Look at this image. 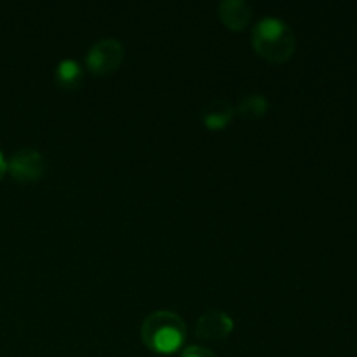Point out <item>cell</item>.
Segmentation results:
<instances>
[{
	"mask_svg": "<svg viewBox=\"0 0 357 357\" xmlns=\"http://www.w3.org/2000/svg\"><path fill=\"white\" fill-rule=\"evenodd\" d=\"M268 110V101L264 94H250V96L244 98L243 101L237 107L239 115H243L248 121H257L261 119Z\"/></svg>",
	"mask_w": 357,
	"mask_h": 357,
	"instance_id": "cell-9",
	"label": "cell"
},
{
	"mask_svg": "<svg viewBox=\"0 0 357 357\" xmlns=\"http://www.w3.org/2000/svg\"><path fill=\"white\" fill-rule=\"evenodd\" d=\"M187 338V326L178 314L157 310L150 314L142 326V340L157 354H174Z\"/></svg>",
	"mask_w": 357,
	"mask_h": 357,
	"instance_id": "cell-1",
	"label": "cell"
},
{
	"mask_svg": "<svg viewBox=\"0 0 357 357\" xmlns=\"http://www.w3.org/2000/svg\"><path fill=\"white\" fill-rule=\"evenodd\" d=\"M82 66L72 58H65L56 66V82L65 89H75L82 82Z\"/></svg>",
	"mask_w": 357,
	"mask_h": 357,
	"instance_id": "cell-8",
	"label": "cell"
},
{
	"mask_svg": "<svg viewBox=\"0 0 357 357\" xmlns=\"http://www.w3.org/2000/svg\"><path fill=\"white\" fill-rule=\"evenodd\" d=\"M220 20L230 30H244L250 24L253 10L243 0H223L218 7Z\"/></svg>",
	"mask_w": 357,
	"mask_h": 357,
	"instance_id": "cell-6",
	"label": "cell"
},
{
	"mask_svg": "<svg viewBox=\"0 0 357 357\" xmlns=\"http://www.w3.org/2000/svg\"><path fill=\"white\" fill-rule=\"evenodd\" d=\"M124 61V47L117 38H103L93 44L86 58L87 68L94 75H108Z\"/></svg>",
	"mask_w": 357,
	"mask_h": 357,
	"instance_id": "cell-3",
	"label": "cell"
},
{
	"mask_svg": "<svg viewBox=\"0 0 357 357\" xmlns=\"http://www.w3.org/2000/svg\"><path fill=\"white\" fill-rule=\"evenodd\" d=\"M253 47L261 58L272 63L288 61L296 49L291 26L279 17L267 16L253 28Z\"/></svg>",
	"mask_w": 357,
	"mask_h": 357,
	"instance_id": "cell-2",
	"label": "cell"
},
{
	"mask_svg": "<svg viewBox=\"0 0 357 357\" xmlns=\"http://www.w3.org/2000/svg\"><path fill=\"white\" fill-rule=\"evenodd\" d=\"M6 171H7V160L3 159V153L0 152V180H2V178H3Z\"/></svg>",
	"mask_w": 357,
	"mask_h": 357,
	"instance_id": "cell-11",
	"label": "cell"
},
{
	"mask_svg": "<svg viewBox=\"0 0 357 357\" xmlns=\"http://www.w3.org/2000/svg\"><path fill=\"white\" fill-rule=\"evenodd\" d=\"M234 114H236V110H234V107L229 101L222 100V98H216V100L209 101V103L202 108L201 121L208 129L218 131V129H223L229 126Z\"/></svg>",
	"mask_w": 357,
	"mask_h": 357,
	"instance_id": "cell-7",
	"label": "cell"
},
{
	"mask_svg": "<svg viewBox=\"0 0 357 357\" xmlns=\"http://www.w3.org/2000/svg\"><path fill=\"white\" fill-rule=\"evenodd\" d=\"M7 169L20 183H37L44 178L47 166H45L44 155L38 150L21 149L10 157Z\"/></svg>",
	"mask_w": 357,
	"mask_h": 357,
	"instance_id": "cell-4",
	"label": "cell"
},
{
	"mask_svg": "<svg viewBox=\"0 0 357 357\" xmlns=\"http://www.w3.org/2000/svg\"><path fill=\"white\" fill-rule=\"evenodd\" d=\"M232 330V317H230L229 314L223 312V310L213 309L199 317L197 326H195V335H197V338H201V340L216 342L229 337Z\"/></svg>",
	"mask_w": 357,
	"mask_h": 357,
	"instance_id": "cell-5",
	"label": "cell"
},
{
	"mask_svg": "<svg viewBox=\"0 0 357 357\" xmlns=\"http://www.w3.org/2000/svg\"><path fill=\"white\" fill-rule=\"evenodd\" d=\"M180 357H216L211 351L204 347H199V345H194V347H188L181 352Z\"/></svg>",
	"mask_w": 357,
	"mask_h": 357,
	"instance_id": "cell-10",
	"label": "cell"
}]
</instances>
